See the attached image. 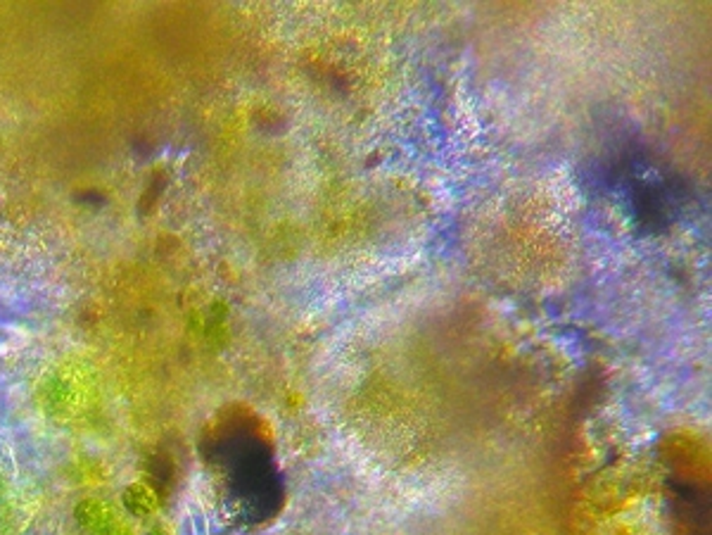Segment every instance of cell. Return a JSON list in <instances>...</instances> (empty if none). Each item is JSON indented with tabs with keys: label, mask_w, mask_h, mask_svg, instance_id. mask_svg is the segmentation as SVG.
Segmentation results:
<instances>
[{
	"label": "cell",
	"mask_w": 712,
	"mask_h": 535,
	"mask_svg": "<svg viewBox=\"0 0 712 535\" xmlns=\"http://www.w3.org/2000/svg\"><path fill=\"white\" fill-rule=\"evenodd\" d=\"M91 392V381L86 379L81 366H62L48 383V400L58 410L74 411L77 407L86 405V398Z\"/></svg>",
	"instance_id": "2"
},
{
	"label": "cell",
	"mask_w": 712,
	"mask_h": 535,
	"mask_svg": "<svg viewBox=\"0 0 712 535\" xmlns=\"http://www.w3.org/2000/svg\"><path fill=\"white\" fill-rule=\"evenodd\" d=\"M74 516L81 523V529L91 535H136L122 512L114 510V504L105 503L100 497H88L84 503H78Z\"/></svg>",
	"instance_id": "1"
},
{
	"label": "cell",
	"mask_w": 712,
	"mask_h": 535,
	"mask_svg": "<svg viewBox=\"0 0 712 535\" xmlns=\"http://www.w3.org/2000/svg\"><path fill=\"white\" fill-rule=\"evenodd\" d=\"M157 535H171V533H167V530H160V533H157Z\"/></svg>",
	"instance_id": "4"
},
{
	"label": "cell",
	"mask_w": 712,
	"mask_h": 535,
	"mask_svg": "<svg viewBox=\"0 0 712 535\" xmlns=\"http://www.w3.org/2000/svg\"><path fill=\"white\" fill-rule=\"evenodd\" d=\"M122 504L131 516H150L157 510L155 490L145 484H129L122 490Z\"/></svg>",
	"instance_id": "3"
}]
</instances>
